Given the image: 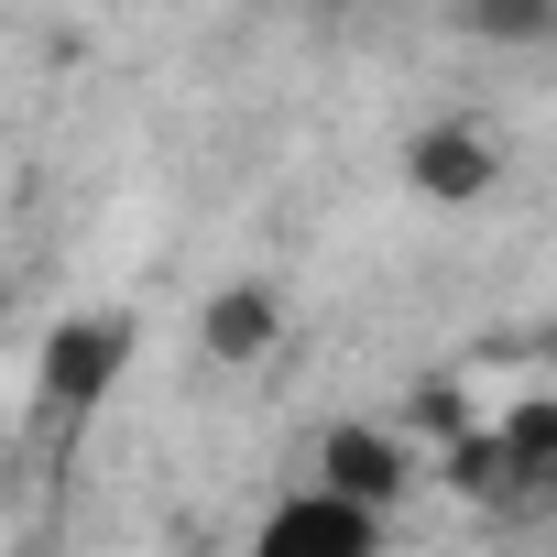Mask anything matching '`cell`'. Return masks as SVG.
<instances>
[{
  "mask_svg": "<svg viewBox=\"0 0 557 557\" xmlns=\"http://www.w3.org/2000/svg\"><path fill=\"white\" fill-rule=\"evenodd\" d=\"M307 12H350V0H307Z\"/></svg>",
  "mask_w": 557,
  "mask_h": 557,
  "instance_id": "obj_7",
  "label": "cell"
},
{
  "mask_svg": "<svg viewBox=\"0 0 557 557\" xmlns=\"http://www.w3.org/2000/svg\"><path fill=\"white\" fill-rule=\"evenodd\" d=\"M132 361H143V318H132V307H77V318H55V329L34 339V405H45L55 426H77V416H99V405L121 394Z\"/></svg>",
  "mask_w": 557,
  "mask_h": 557,
  "instance_id": "obj_1",
  "label": "cell"
},
{
  "mask_svg": "<svg viewBox=\"0 0 557 557\" xmlns=\"http://www.w3.org/2000/svg\"><path fill=\"white\" fill-rule=\"evenodd\" d=\"M448 23L481 55H546L557 45V0H448Z\"/></svg>",
  "mask_w": 557,
  "mask_h": 557,
  "instance_id": "obj_6",
  "label": "cell"
},
{
  "mask_svg": "<svg viewBox=\"0 0 557 557\" xmlns=\"http://www.w3.org/2000/svg\"><path fill=\"white\" fill-rule=\"evenodd\" d=\"M273 339H285V296H273V285H219L197 307V361H219V372L273 361Z\"/></svg>",
  "mask_w": 557,
  "mask_h": 557,
  "instance_id": "obj_5",
  "label": "cell"
},
{
  "mask_svg": "<svg viewBox=\"0 0 557 557\" xmlns=\"http://www.w3.org/2000/svg\"><path fill=\"white\" fill-rule=\"evenodd\" d=\"M307 481L394 524V503L426 481V459H416V437H405V426H383V416H339V426L318 437V470H307Z\"/></svg>",
  "mask_w": 557,
  "mask_h": 557,
  "instance_id": "obj_2",
  "label": "cell"
},
{
  "mask_svg": "<svg viewBox=\"0 0 557 557\" xmlns=\"http://www.w3.org/2000/svg\"><path fill=\"white\" fill-rule=\"evenodd\" d=\"M383 546H394V524L361 513V503H339V492H318V481L273 492L262 524L240 535V557H383Z\"/></svg>",
  "mask_w": 557,
  "mask_h": 557,
  "instance_id": "obj_3",
  "label": "cell"
},
{
  "mask_svg": "<svg viewBox=\"0 0 557 557\" xmlns=\"http://www.w3.org/2000/svg\"><path fill=\"white\" fill-rule=\"evenodd\" d=\"M405 186H416L426 208H481V197L503 186V132L470 121V110L416 121V143H405Z\"/></svg>",
  "mask_w": 557,
  "mask_h": 557,
  "instance_id": "obj_4",
  "label": "cell"
}]
</instances>
